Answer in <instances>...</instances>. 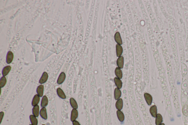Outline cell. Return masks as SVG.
<instances>
[{"label": "cell", "mask_w": 188, "mask_h": 125, "mask_svg": "<svg viewBox=\"0 0 188 125\" xmlns=\"http://www.w3.org/2000/svg\"><path fill=\"white\" fill-rule=\"evenodd\" d=\"M144 97L148 105L149 106L151 105L152 101V98L151 95L148 93H145L144 94Z\"/></svg>", "instance_id": "obj_1"}, {"label": "cell", "mask_w": 188, "mask_h": 125, "mask_svg": "<svg viewBox=\"0 0 188 125\" xmlns=\"http://www.w3.org/2000/svg\"><path fill=\"white\" fill-rule=\"evenodd\" d=\"M65 74L64 72H62L60 74L57 81V83L58 85H61L64 82L65 79Z\"/></svg>", "instance_id": "obj_2"}, {"label": "cell", "mask_w": 188, "mask_h": 125, "mask_svg": "<svg viewBox=\"0 0 188 125\" xmlns=\"http://www.w3.org/2000/svg\"><path fill=\"white\" fill-rule=\"evenodd\" d=\"M78 111L76 109H73L71 113V120L72 121H75L78 117Z\"/></svg>", "instance_id": "obj_3"}, {"label": "cell", "mask_w": 188, "mask_h": 125, "mask_svg": "<svg viewBox=\"0 0 188 125\" xmlns=\"http://www.w3.org/2000/svg\"><path fill=\"white\" fill-rule=\"evenodd\" d=\"M48 73L46 72H43L42 77L39 80V83L42 84L46 83L48 80Z\"/></svg>", "instance_id": "obj_4"}, {"label": "cell", "mask_w": 188, "mask_h": 125, "mask_svg": "<svg viewBox=\"0 0 188 125\" xmlns=\"http://www.w3.org/2000/svg\"><path fill=\"white\" fill-rule=\"evenodd\" d=\"M14 58L13 54L11 51H9L7 53L6 56V62L8 64L12 63Z\"/></svg>", "instance_id": "obj_5"}, {"label": "cell", "mask_w": 188, "mask_h": 125, "mask_svg": "<svg viewBox=\"0 0 188 125\" xmlns=\"http://www.w3.org/2000/svg\"><path fill=\"white\" fill-rule=\"evenodd\" d=\"M118 66L120 69H123L124 65V58L123 56H120L118 58L117 61Z\"/></svg>", "instance_id": "obj_6"}, {"label": "cell", "mask_w": 188, "mask_h": 125, "mask_svg": "<svg viewBox=\"0 0 188 125\" xmlns=\"http://www.w3.org/2000/svg\"><path fill=\"white\" fill-rule=\"evenodd\" d=\"M150 113L152 117H156L157 115V107L155 105H153L151 106L150 109Z\"/></svg>", "instance_id": "obj_7"}, {"label": "cell", "mask_w": 188, "mask_h": 125, "mask_svg": "<svg viewBox=\"0 0 188 125\" xmlns=\"http://www.w3.org/2000/svg\"><path fill=\"white\" fill-rule=\"evenodd\" d=\"M123 106V102L121 98L118 99L115 104V107L118 110H121Z\"/></svg>", "instance_id": "obj_8"}, {"label": "cell", "mask_w": 188, "mask_h": 125, "mask_svg": "<svg viewBox=\"0 0 188 125\" xmlns=\"http://www.w3.org/2000/svg\"><path fill=\"white\" fill-rule=\"evenodd\" d=\"M114 39L116 42L118 44L121 45L123 44V41L121 38L120 33L119 32H117L115 33Z\"/></svg>", "instance_id": "obj_9"}, {"label": "cell", "mask_w": 188, "mask_h": 125, "mask_svg": "<svg viewBox=\"0 0 188 125\" xmlns=\"http://www.w3.org/2000/svg\"><path fill=\"white\" fill-rule=\"evenodd\" d=\"M116 53H117V56L119 57L121 56L123 52V48L121 45L117 44L116 46Z\"/></svg>", "instance_id": "obj_10"}, {"label": "cell", "mask_w": 188, "mask_h": 125, "mask_svg": "<svg viewBox=\"0 0 188 125\" xmlns=\"http://www.w3.org/2000/svg\"><path fill=\"white\" fill-rule=\"evenodd\" d=\"M43 91L44 86L43 85H40L37 87V93L40 97H42L43 96Z\"/></svg>", "instance_id": "obj_11"}, {"label": "cell", "mask_w": 188, "mask_h": 125, "mask_svg": "<svg viewBox=\"0 0 188 125\" xmlns=\"http://www.w3.org/2000/svg\"><path fill=\"white\" fill-rule=\"evenodd\" d=\"M40 97L37 94L35 95L34 96L32 102V105L33 106H35L39 103L40 101Z\"/></svg>", "instance_id": "obj_12"}, {"label": "cell", "mask_w": 188, "mask_h": 125, "mask_svg": "<svg viewBox=\"0 0 188 125\" xmlns=\"http://www.w3.org/2000/svg\"><path fill=\"white\" fill-rule=\"evenodd\" d=\"M40 116L45 120H46L48 118L46 109L45 107L42 108L40 111Z\"/></svg>", "instance_id": "obj_13"}, {"label": "cell", "mask_w": 188, "mask_h": 125, "mask_svg": "<svg viewBox=\"0 0 188 125\" xmlns=\"http://www.w3.org/2000/svg\"><path fill=\"white\" fill-rule=\"evenodd\" d=\"M121 96V92L120 89L118 88H116L114 90V98L116 100H118V99L120 98Z\"/></svg>", "instance_id": "obj_14"}, {"label": "cell", "mask_w": 188, "mask_h": 125, "mask_svg": "<svg viewBox=\"0 0 188 125\" xmlns=\"http://www.w3.org/2000/svg\"><path fill=\"white\" fill-rule=\"evenodd\" d=\"M117 116L119 121L121 122H123L125 119V116L124 114L121 110H118L117 112Z\"/></svg>", "instance_id": "obj_15"}, {"label": "cell", "mask_w": 188, "mask_h": 125, "mask_svg": "<svg viewBox=\"0 0 188 125\" xmlns=\"http://www.w3.org/2000/svg\"><path fill=\"white\" fill-rule=\"evenodd\" d=\"M115 73L117 77L120 79H122L123 76V72L122 71L121 69L119 68V67H117L116 68Z\"/></svg>", "instance_id": "obj_16"}, {"label": "cell", "mask_w": 188, "mask_h": 125, "mask_svg": "<svg viewBox=\"0 0 188 125\" xmlns=\"http://www.w3.org/2000/svg\"><path fill=\"white\" fill-rule=\"evenodd\" d=\"M114 81L117 87V88L119 89H121L123 86V83L121 79L118 77H115L114 78Z\"/></svg>", "instance_id": "obj_17"}, {"label": "cell", "mask_w": 188, "mask_h": 125, "mask_svg": "<svg viewBox=\"0 0 188 125\" xmlns=\"http://www.w3.org/2000/svg\"><path fill=\"white\" fill-rule=\"evenodd\" d=\"M57 93L58 97L61 98L65 99L66 98L65 93L61 88H58L57 89Z\"/></svg>", "instance_id": "obj_18"}, {"label": "cell", "mask_w": 188, "mask_h": 125, "mask_svg": "<svg viewBox=\"0 0 188 125\" xmlns=\"http://www.w3.org/2000/svg\"><path fill=\"white\" fill-rule=\"evenodd\" d=\"M11 68H12L10 66H7L4 67V69H3L2 71V74L3 76H7L9 72H10Z\"/></svg>", "instance_id": "obj_19"}, {"label": "cell", "mask_w": 188, "mask_h": 125, "mask_svg": "<svg viewBox=\"0 0 188 125\" xmlns=\"http://www.w3.org/2000/svg\"><path fill=\"white\" fill-rule=\"evenodd\" d=\"M48 99L46 96H43L41 102V106L42 108L45 107L48 105Z\"/></svg>", "instance_id": "obj_20"}, {"label": "cell", "mask_w": 188, "mask_h": 125, "mask_svg": "<svg viewBox=\"0 0 188 125\" xmlns=\"http://www.w3.org/2000/svg\"><path fill=\"white\" fill-rule=\"evenodd\" d=\"M33 116L36 117H38L39 113V107L38 105L33 106Z\"/></svg>", "instance_id": "obj_21"}, {"label": "cell", "mask_w": 188, "mask_h": 125, "mask_svg": "<svg viewBox=\"0 0 188 125\" xmlns=\"http://www.w3.org/2000/svg\"><path fill=\"white\" fill-rule=\"evenodd\" d=\"M70 103L71 106L73 109H77L78 108V105L76 101L73 98L70 99Z\"/></svg>", "instance_id": "obj_22"}, {"label": "cell", "mask_w": 188, "mask_h": 125, "mask_svg": "<svg viewBox=\"0 0 188 125\" xmlns=\"http://www.w3.org/2000/svg\"><path fill=\"white\" fill-rule=\"evenodd\" d=\"M162 121V117L160 114H158L156 117L155 124L156 125H160Z\"/></svg>", "instance_id": "obj_23"}, {"label": "cell", "mask_w": 188, "mask_h": 125, "mask_svg": "<svg viewBox=\"0 0 188 125\" xmlns=\"http://www.w3.org/2000/svg\"><path fill=\"white\" fill-rule=\"evenodd\" d=\"M30 121L31 123L33 125H37L38 124V121L36 117L33 115H31L30 116Z\"/></svg>", "instance_id": "obj_24"}, {"label": "cell", "mask_w": 188, "mask_h": 125, "mask_svg": "<svg viewBox=\"0 0 188 125\" xmlns=\"http://www.w3.org/2000/svg\"><path fill=\"white\" fill-rule=\"evenodd\" d=\"M7 83V80L5 76H3L0 80V87L2 88L4 87Z\"/></svg>", "instance_id": "obj_25"}, {"label": "cell", "mask_w": 188, "mask_h": 125, "mask_svg": "<svg viewBox=\"0 0 188 125\" xmlns=\"http://www.w3.org/2000/svg\"><path fill=\"white\" fill-rule=\"evenodd\" d=\"M4 112H1L0 113V124H1L2 123V120L3 118L4 117Z\"/></svg>", "instance_id": "obj_26"}, {"label": "cell", "mask_w": 188, "mask_h": 125, "mask_svg": "<svg viewBox=\"0 0 188 125\" xmlns=\"http://www.w3.org/2000/svg\"><path fill=\"white\" fill-rule=\"evenodd\" d=\"M73 125H81L79 122L78 121H74L73 122Z\"/></svg>", "instance_id": "obj_27"}, {"label": "cell", "mask_w": 188, "mask_h": 125, "mask_svg": "<svg viewBox=\"0 0 188 125\" xmlns=\"http://www.w3.org/2000/svg\"><path fill=\"white\" fill-rule=\"evenodd\" d=\"M160 125H165L164 123H161Z\"/></svg>", "instance_id": "obj_28"}, {"label": "cell", "mask_w": 188, "mask_h": 125, "mask_svg": "<svg viewBox=\"0 0 188 125\" xmlns=\"http://www.w3.org/2000/svg\"><path fill=\"white\" fill-rule=\"evenodd\" d=\"M32 125V124H30V125Z\"/></svg>", "instance_id": "obj_29"}, {"label": "cell", "mask_w": 188, "mask_h": 125, "mask_svg": "<svg viewBox=\"0 0 188 125\" xmlns=\"http://www.w3.org/2000/svg\"><path fill=\"white\" fill-rule=\"evenodd\" d=\"M45 125V124H43V125Z\"/></svg>", "instance_id": "obj_30"}]
</instances>
